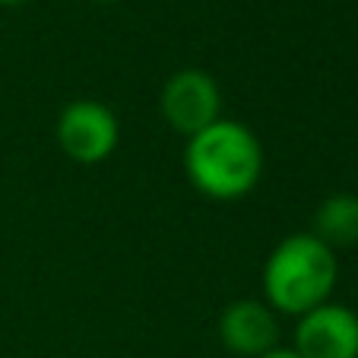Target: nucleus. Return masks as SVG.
<instances>
[{"label":"nucleus","mask_w":358,"mask_h":358,"mask_svg":"<svg viewBox=\"0 0 358 358\" xmlns=\"http://www.w3.org/2000/svg\"><path fill=\"white\" fill-rule=\"evenodd\" d=\"M314 235L324 244L349 248L358 241V196L355 194H333L314 213Z\"/></svg>","instance_id":"obj_7"},{"label":"nucleus","mask_w":358,"mask_h":358,"mask_svg":"<svg viewBox=\"0 0 358 358\" xmlns=\"http://www.w3.org/2000/svg\"><path fill=\"white\" fill-rule=\"evenodd\" d=\"M184 171L203 196L241 200L264 175V146L248 124L219 117L187 140Z\"/></svg>","instance_id":"obj_1"},{"label":"nucleus","mask_w":358,"mask_h":358,"mask_svg":"<svg viewBox=\"0 0 358 358\" xmlns=\"http://www.w3.org/2000/svg\"><path fill=\"white\" fill-rule=\"evenodd\" d=\"M159 108L165 124L190 140L222 117V92L206 70H178L165 80Z\"/></svg>","instance_id":"obj_4"},{"label":"nucleus","mask_w":358,"mask_h":358,"mask_svg":"<svg viewBox=\"0 0 358 358\" xmlns=\"http://www.w3.org/2000/svg\"><path fill=\"white\" fill-rule=\"evenodd\" d=\"M260 358H298L292 349H273V352H266V355H260Z\"/></svg>","instance_id":"obj_8"},{"label":"nucleus","mask_w":358,"mask_h":358,"mask_svg":"<svg viewBox=\"0 0 358 358\" xmlns=\"http://www.w3.org/2000/svg\"><path fill=\"white\" fill-rule=\"evenodd\" d=\"M57 143L64 156L80 165H99L115 156L121 143V124L115 111L95 99H76L57 117Z\"/></svg>","instance_id":"obj_3"},{"label":"nucleus","mask_w":358,"mask_h":358,"mask_svg":"<svg viewBox=\"0 0 358 358\" xmlns=\"http://www.w3.org/2000/svg\"><path fill=\"white\" fill-rule=\"evenodd\" d=\"M20 3H29V0H0V7H20Z\"/></svg>","instance_id":"obj_9"},{"label":"nucleus","mask_w":358,"mask_h":358,"mask_svg":"<svg viewBox=\"0 0 358 358\" xmlns=\"http://www.w3.org/2000/svg\"><path fill=\"white\" fill-rule=\"evenodd\" d=\"M95 3H111V0H95Z\"/></svg>","instance_id":"obj_10"},{"label":"nucleus","mask_w":358,"mask_h":358,"mask_svg":"<svg viewBox=\"0 0 358 358\" xmlns=\"http://www.w3.org/2000/svg\"><path fill=\"white\" fill-rule=\"evenodd\" d=\"M219 339L225 352L241 358H260L279 349V320L266 301L257 298H238L225 304L219 317Z\"/></svg>","instance_id":"obj_6"},{"label":"nucleus","mask_w":358,"mask_h":358,"mask_svg":"<svg viewBox=\"0 0 358 358\" xmlns=\"http://www.w3.org/2000/svg\"><path fill=\"white\" fill-rule=\"evenodd\" d=\"M292 352L298 358H358V314L336 301L317 304L298 317Z\"/></svg>","instance_id":"obj_5"},{"label":"nucleus","mask_w":358,"mask_h":358,"mask_svg":"<svg viewBox=\"0 0 358 358\" xmlns=\"http://www.w3.org/2000/svg\"><path fill=\"white\" fill-rule=\"evenodd\" d=\"M336 276V250L320 241L314 231H298V235L282 238L266 257L264 301L276 314L301 317L317 304L330 301Z\"/></svg>","instance_id":"obj_2"}]
</instances>
